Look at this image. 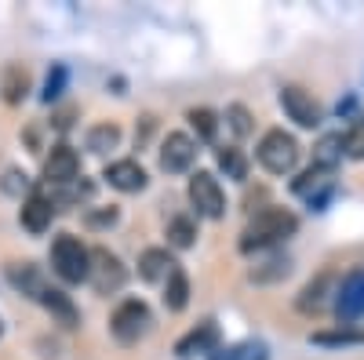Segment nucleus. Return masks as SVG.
I'll list each match as a JSON object with an SVG mask.
<instances>
[{"label":"nucleus","instance_id":"nucleus-1","mask_svg":"<svg viewBox=\"0 0 364 360\" xmlns=\"http://www.w3.org/2000/svg\"><path fill=\"white\" fill-rule=\"evenodd\" d=\"M8 277H11V284L22 291V295H29L33 302H41L58 324L63 327H77V306H73V298L66 295V291H58V288H51L48 280H44V273L33 266V262H15V266H8Z\"/></svg>","mask_w":364,"mask_h":360},{"label":"nucleus","instance_id":"nucleus-2","mask_svg":"<svg viewBox=\"0 0 364 360\" xmlns=\"http://www.w3.org/2000/svg\"><path fill=\"white\" fill-rule=\"evenodd\" d=\"M295 229H299V219L291 212H284V207H262L245 226V233H240V251L252 255V251H262L273 244H284Z\"/></svg>","mask_w":364,"mask_h":360},{"label":"nucleus","instance_id":"nucleus-3","mask_svg":"<svg viewBox=\"0 0 364 360\" xmlns=\"http://www.w3.org/2000/svg\"><path fill=\"white\" fill-rule=\"evenodd\" d=\"M51 266L66 284H80V280L91 277V251L73 233H63V236H55V244H51Z\"/></svg>","mask_w":364,"mask_h":360},{"label":"nucleus","instance_id":"nucleus-4","mask_svg":"<svg viewBox=\"0 0 364 360\" xmlns=\"http://www.w3.org/2000/svg\"><path fill=\"white\" fill-rule=\"evenodd\" d=\"M255 157H259V164H262L269 175H288V171H295V164H299V142H295V135L273 128V131L262 135Z\"/></svg>","mask_w":364,"mask_h":360},{"label":"nucleus","instance_id":"nucleus-5","mask_svg":"<svg viewBox=\"0 0 364 360\" xmlns=\"http://www.w3.org/2000/svg\"><path fill=\"white\" fill-rule=\"evenodd\" d=\"M154 327V317H149V306L142 298H128L113 310V320H109V332L120 346H135L139 339H146V332Z\"/></svg>","mask_w":364,"mask_h":360},{"label":"nucleus","instance_id":"nucleus-6","mask_svg":"<svg viewBox=\"0 0 364 360\" xmlns=\"http://www.w3.org/2000/svg\"><path fill=\"white\" fill-rule=\"evenodd\" d=\"M190 204L197 207V215L204 219H223L226 215V197H223V186L211 171H193L190 175Z\"/></svg>","mask_w":364,"mask_h":360},{"label":"nucleus","instance_id":"nucleus-7","mask_svg":"<svg viewBox=\"0 0 364 360\" xmlns=\"http://www.w3.org/2000/svg\"><path fill=\"white\" fill-rule=\"evenodd\" d=\"M91 288H95L99 295H113V291H120L124 288V280H128V269L120 266V258L113 255V251H106V248H95L91 251Z\"/></svg>","mask_w":364,"mask_h":360},{"label":"nucleus","instance_id":"nucleus-8","mask_svg":"<svg viewBox=\"0 0 364 360\" xmlns=\"http://www.w3.org/2000/svg\"><path fill=\"white\" fill-rule=\"evenodd\" d=\"M77 175H80V157L70 146H55L44 160V186L48 190H70V186H77Z\"/></svg>","mask_w":364,"mask_h":360},{"label":"nucleus","instance_id":"nucleus-9","mask_svg":"<svg viewBox=\"0 0 364 360\" xmlns=\"http://www.w3.org/2000/svg\"><path fill=\"white\" fill-rule=\"evenodd\" d=\"M281 106H284V113L295 120L299 128H317L321 124V106H317V99L306 92V87H299V84L281 87Z\"/></svg>","mask_w":364,"mask_h":360},{"label":"nucleus","instance_id":"nucleus-10","mask_svg":"<svg viewBox=\"0 0 364 360\" xmlns=\"http://www.w3.org/2000/svg\"><path fill=\"white\" fill-rule=\"evenodd\" d=\"M55 219V197L48 186H37V190H29L26 200H22V226L29 233H44Z\"/></svg>","mask_w":364,"mask_h":360},{"label":"nucleus","instance_id":"nucleus-11","mask_svg":"<svg viewBox=\"0 0 364 360\" xmlns=\"http://www.w3.org/2000/svg\"><path fill=\"white\" fill-rule=\"evenodd\" d=\"M197 157V142L190 135H182V131H171L164 142H161V171L168 175H182V171H190Z\"/></svg>","mask_w":364,"mask_h":360},{"label":"nucleus","instance_id":"nucleus-12","mask_svg":"<svg viewBox=\"0 0 364 360\" xmlns=\"http://www.w3.org/2000/svg\"><path fill=\"white\" fill-rule=\"evenodd\" d=\"M336 313L346 324L364 313V273H360V269H357V273H350V277H343V284L336 291Z\"/></svg>","mask_w":364,"mask_h":360},{"label":"nucleus","instance_id":"nucleus-13","mask_svg":"<svg viewBox=\"0 0 364 360\" xmlns=\"http://www.w3.org/2000/svg\"><path fill=\"white\" fill-rule=\"evenodd\" d=\"M328 190H331V171L328 168H306L295 182H291V193L295 197H302V200H310L314 207H321L324 204V197H328Z\"/></svg>","mask_w":364,"mask_h":360},{"label":"nucleus","instance_id":"nucleus-14","mask_svg":"<svg viewBox=\"0 0 364 360\" xmlns=\"http://www.w3.org/2000/svg\"><path fill=\"white\" fill-rule=\"evenodd\" d=\"M102 178H106L113 190H120V193H139V190H146V182H149L139 160H113V164L102 171Z\"/></svg>","mask_w":364,"mask_h":360},{"label":"nucleus","instance_id":"nucleus-15","mask_svg":"<svg viewBox=\"0 0 364 360\" xmlns=\"http://www.w3.org/2000/svg\"><path fill=\"white\" fill-rule=\"evenodd\" d=\"M178 269V262L164 251V248H146L139 255V277L146 284H168V277Z\"/></svg>","mask_w":364,"mask_h":360},{"label":"nucleus","instance_id":"nucleus-16","mask_svg":"<svg viewBox=\"0 0 364 360\" xmlns=\"http://www.w3.org/2000/svg\"><path fill=\"white\" fill-rule=\"evenodd\" d=\"M215 346H219V327L211 324V320H204L200 327H193V332H190L186 339H178L175 353H178V356H193V353H215Z\"/></svg>","mask_w":364,"mask_h":360},{"label":"nucleus","instance_id":"nucleus-17","mask_svg":"<svg viewBox=\"0 0 364 360\" xmlns=\"http://www.w3.org/2000/svg\"><path fill=\"white\" fill-rule=\"evenodd\" d=\"M328 291H331V295L339 291V288H336V273H331V269H324L317 280H310L306 288H302V295H299V310H302V313H317V310L324 306Z\"/></svg>","mask_w":364,"mask_h":360},{"label":"nucleus","instance_id":"nucleus-18","mask_svg":"<svg viewBox=\"0 0 364 360\" xmlns=\"http://www.w3.org/2000/svg\"><path fill=\"white\" fill-rule=\"evenodd\" d=\"M26 92H29V73H26V66L11 62L4 70V77H0V95H4L8 106H18L26 99Z\"/></svg>","mask_w":364,"mask_h":360},{"label":"nucleus","instance_id":"nucleus-19","mask_svg":"<svg viewBox=\"0 0 364 360\" xmlns=\"http://www.w3.org/2000/svg\"><path fill=\"white\" fill-rule=\"evenodd\" d=\"M186 302H190V280H186V273H182V266H178L175 273L168 277V284H164V306L171 313H178V310H186Z\"/></svg>","mask_w":364,"mask_h":360},{"label":"nucleus","instance_id":"nucleus-20","mask_svg":"<svg viewBox=\"0 0 364 360\" xmlns=\"http://www.w3.org/2000/svg\"><path fill=\"white\" fill-rule=\"evenodd\" d=\"M343 153H346V149H343V135H324V138L317 142V149H314V164L336 171V164H339Z\"/></svg>","mask_w":364,"mask_h":360},{"label":"nucleus","instance_id":"nucleus-21","mask_svg":"<svg viewBox=\"0 0 364 360\" xmlns=\"http://www.w3.org/2000/svg\"><path fill=\"white\" fill-rule=\"evenodd\" d=\"M219 168L226 171V178H233V182H245L248 178V160H245V153H240L237 146H223L219 149Z\"/></svg>","mask_w":364,"mask_h":360},{"label":"nucleus","instance_id":"nucleus-22","mask_svg":"<svg viewBox=\"0 0 364 360\" xmlns=\"http://www.w3.org/2000/svg\"><path fill=\"white\" fill-rule=\"evenodd\" d=\"M211 360H266V346L262 342H233L226 349H215Z\"/></svg>","mask_w":364,"mask_h":360},{"label":"nucleus","instance_id":"nucleus-23","mask_svg":"<svg viewBox=\"0 0 364 360\" xmlns=\"http://www.w3.org/2000/svg\"><path fill=\"white\" fill-rule=\"evenodd\" d=\"M168 240H171V248H193V240H197V226H193V219L175 215V219L168 222Z\"/></svg>","mask_w":364,"mask_h":360},{"label":"nucleus","instance_id":"nucleus-24","mask_svg":"<svg viewBox=\"0 0 364 360\" xmlns=\"http://www.w3.org/2000/svg\"><path fill=\"white\" fill-rule=\"evenodd\" d=\"M117 142H120V128L117 124H99V128H91V135H87L91 153H109V149H117Z\"/></svg>","mask_w":364,"mask_h":360},{"label":"nucleus","instance_id":"nucleus-25","mask_svg":"<svg viewBox=\"0 0 364 360\" xmlns=\"http://www.w3.org/2000/svg\"><path fill=\"white\" fill-rule=\"evenodd\" d=\"M186 120L193 124L197 138H204V142H211V138H215V131H219V120H215V113H211V109H190Z\"/></svg>","mask_w":364,"mask_h":360},{"label":"nucleus","instance_id":"nucleus-26","mask_svg":"<svg viewBox=\"0 0 364 360\" xmlns=\"http://www.w3.org/2000/svg\"><path fill=\"white\" fill-rule=\"evenodd\" d=\"M288 258H269L266 262V269H252V280H259V284H266V280H277V277H288Z\"/></svg>","mask_w":364,"mask_h":360},{"label":"nucleus","instance_id":"nucleus-27","mask_svg":"<svg viewBox=\"0 0 364 360\" xmlns=\"http://www.w3.org/2000/svg\"><path fill=\"white\" fill-rule=\"evenodd\" d=\"M343 149H346V157H353V160L364 157V120H360V124H353V128L343 135Z\"/></svg>","mask_w":364,"mask_h":360},{"label":"nucleus","instance_id":"nucleus-28","mask_svg":"<svg viewBox=\"0 0 364 360\" xmlns=\"http://www.w3.org/2000/svg\"><path fill=\"white\" fill-rule=\"evenodd\" d=\"M226 120H230V128H233L237 138H245V135L252 131V116H248L245 106H230V109H226Z\"/></svg>","mask_w":364,"mask_h":360},{"label":"nucleus","instance_id":"nucleus-29","mask_svg":"<svg viewBox=\"0 0 364 360\" xmlns=\"http://www.w3.org/2000/svg\"><path fill=\"white\" fill-rule=\"evenodd\" d=\"M364 335L360 332H317L314 335V342H321V346H343V342H360Z\"/></svg>","mask_w":364,"mask_h":360},{"label":"nucleus","instance_id":"nucleus-30","mask_svg":"<svg viewBox=\"0 0 364 360\" xmlns=\"http://www.w3.org/2000/svg\"><path fill=\"white\" fill-rule=\"evenodd\" d=\"M63 84H66V70L55 66V70L48 73V84H44V102H51V99L63 95Z\"/></svg>","mask_w":364,"mask_h":360},{"label":"nucleus","instance_id":"nucleus-31","mask_svg":"<svg viewBox=\"0 0 364 360\" xmlns=\"http://www.w3.org/2000/svg\"><path fill=\"white\" fill-rule=\"evenodd\" d=\"M113 222H117V207H102V212H87V226H95V229L113 226Z\"/></svg>","mask_w":364,"mask_h":360},{"label":"nucleus","instance_id":"nucleus-32","mask_svg":"<svg viewBox=\"0 0 364 360\" xmlns=\"http://www.w3.org/2000/svg\"><path fill=\"white\" fill-rule=\"evenodd\" d=\"M0 332H4V324H0Z\"/></svg>","mask_w":364,"mask_h":360}]
</instances>
